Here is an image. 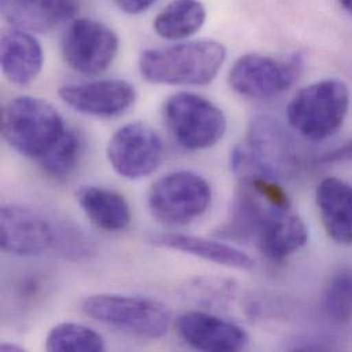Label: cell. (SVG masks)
Listing matches in <instances>:
<instances>
[{"instance_id":"6da1fadb","label":"cell","mask_w":352,"mask_h":352,"mask_svg":"<svg viewBox=\"0 0 352 352\" xmlns=\"http://www.w3.org/2000/svg\"><path fill=\"white\" fill-rule=\"evenodd\" d=\"M221 233L252 240L261 254L272 262L288 259L309 240V229L299 215L291 208L273 206L245 185H241L230 219Z\"/></svg>"},{"instance_id":"7a4b0ae2","label":"cell","mask_w":352,"mask_h":352,"mask_svg":"<svg viewBox=\"0 0 352 352\" xmlns=\"http://www.w3.org/2000/svg\"><path fill=\"white\" fill-rule=\"evenodd\" d=\"M226 59L225 47L214 40H196L142 54L139 69L151 84L207 85Z\"/></svg>"},{"instance_id":"3957f363","label":"cell","mask_w":352,"mask_h":352,"mask_svg":"<svg viewBox=\"0 0 352 352\" xmlns=\"http://www.w3.org/2000/svg\"><path fill=\"white\" fill-rule=\"evenodd\" d=\"M66 126L48 102L19 96L10 100L1 113L4 140L21 155L41 160L62 138Z\"/></svg>"},{"instance_id":"277c9868","label":"cell","mask_w":352,"mask_h":352,"mask_svg":"<svg viewBox=\"0 0 352 352\" xmlns=\"http://www.w3.org/2000/svg\"><path fill=\"white\" fill-rule=\"evenodd\" d=\"M349 106V87L339 80H324L299 91L288 104L287 117L303 138L321 142L340 129Z\"/></svg>"},{"instance_id":"5b68a950","label":"cell","mask_w":352,"mask_h":352,"mask_svg":"<svg viewBox=\"0 0 352 352\" xmlns=\"http://www.w3.org/2000/svg\"><path fill=\"white\" fill-rule=\"evenodd\" d=\"M82 311L89 318L143 339H161L170 327V310L161 302L128 295L99 294L87 298Z\"/></svg>"},{"instance_id":"8992f818","label":"cell","mask_w":352,"mask_h":352,"mask_svg":"<svg viewBox=\"0 0 352 352\" xmlns=\"http://www.w3.org/2000/svg\"><path fill=\"white\" fill-rule=\"evenodd\" d=\"M164 121L179 147L200 151L215 146L226 132L223 111L210 100L189 92L170 96L162 109Z\"/></svg>"},{"instance_id":"52a82bcc","label":"cell","mask_w":352,"mask_h":352,"mask_svg":"<svg viewBox=\"0 0 352 352\" xmlns=\"http://www.w3.org/2000/svg\"><path fill=\"white\" fill-rule=\"evenodd\" d=\"M211 203V186L192 172H175L157 179L148 193L153 215L166 225H185L201 217Z\"/></svg>"},{"instance_id":"ba28073f","label":"cell","mask_w":352,"mask_h":352,"mask_svg":"<svg viewBox=\"0 0 352 352\" xmlns=\"http://www.w3.org/2000/svg\"><path fill=\"white\" fill-rule=\"evenodd\" d=\"M120 40L107 25L88 19H76L62 40V55L66 65L84 76H98L114 62Z\"/></svg>"},{"instance_id":"9c48e42d","label":"cell","mask_w":352,"mask_h":352,"mask_svg":"<svg viewBox=\"0 0 352 352\" xmlns=\"http://www.w3.org/2000/svg\"><path fill=\"white\" fill-rule=\"evenodd\" d=\"M299 59H276L248 54L236 60L229 72L230 87L241 96L269 99L287 91L300 74Z\"/></svg>"},{"instance_id":"30bf717a","label":"cell","mask_w":352,"mask_h":352,"mask_svg":"<svg viewBox=\"0 0 352 352\" xmlns=\"http://www.w3.org/2000/svg\"><path fill=\"white\" fill-rule=\"evenodd\" d=\"M107 158L120 176L140 179L160 168L164 158V143L147 124L132 122L114 133L107 146Z\"/></svg>"},{"instance_id":"8fae6325","label":"cell","mask_w":352,"mask_h":352,"mask_svg":"<svg viewBox=\"0 0 352 352\" xmlns=\"http://www.w3.org/2000/svg\"><path fill=\"white\" fill-rule=\"evenodd\" d=\"M244 146L258 165L277 179L294 175L299 165L292 138L274 118L266 116L254 118Z\"/></svg>"},{"instance_id":"7c38bea8","label":"cell","mask_w":352,"mask_h":352,"mask_svg":"<svg viewBox=\"0 0 352 352\" xmlns=\"http://www.w3.org/2000/svg\"><path fill=\"white\" fill-rule=\"evenodd\" d=\"M60 99L81 114L111 118L126 113L136 102V89L124 80L70 84L59 89Z\"/></svg>"},{"instance_id":"4fadbf2b","label":"cell","mask_w":352,"mask_h":352,"mask_svg":"<svg viewBox=\"0 0 352 352\" xmlns=\"http://www.w3.org/2000/svg\"><path fill=\"white\" fill-rule=\"evenodd\" d=\"M54 243L48 221L22 206H3L0 212V245L16 256H33L47 251Z\"/></svg>"},{"instance_id":"5bb4252c","label":"cell","mask_w":352,"mask_h":352,"mask_svg":"<svg viewBox=\"0 0 352 352\" xmlns=\"http://www.w3.org/2000/svg\"><path fill=\"white\" fill-rule=\"evenodd\" d=\"M177 333L199 351L234 352L248 344L247 332L239 325L203 311H186L177 318Z\"/></svg>"},{"instance_id":"9a60e30c","label":"cell","mask_w":352,"mask_h":352,"mask_svg":"<svg viewBox=\"0 0 352 352\" xmlns=\"http://www.w3.org/2000/svg\"><path fill=\"white\" fill-rule=\"evenodd\" d=\"M1 70L15 85H29L43 67V50L37 38L23 29H12L1 38Z\"/></svg>"},{"instance_id":"2e32d148","label":"cell","mask_w":352,"mask_h":352,"mask_svg":"<svg viewBox=\"0 0 352 352\" xmlns=\"http://www.w3.org/2000/svg\"><path fill=\"white\" fill-rule=\"evenodd\" d=\"M76 10L74 0H1L3 15L10 23L40 33L70 19Z\"/></svg>"},{"instance_id":"e0dca14e","label":"cell","mask_w":352,"mask_h":352,"mask_svg":"<svg viewBox=\"0 0 352 352\" xmlns=\"http://www.w3.org/2000/svg\"><path fill=\"white\" fill-rule=\"evenodd\" d=\"M148 241L154 245L181 251L226 267L239 270H250L254 267V261L245 252L217 240L182 233H157L151 234Z\"/></svg>"},{"instance_id":"ac0fdd59","label":"cell","mask_w":352,"mask_h":352,"mask_svg":"<svg viewBox=\"0 0 352 352\" xmlns=\"http://www.w3.org/2000/svg\"><path fill=\"white\" fill-rule=\"evenodd\" d=\"M316 196L329 237L343 245L352 244V185L339 178H325Z\"/></svg>"},{"instance_id":"d6986e66","label":"cell","mask_w":352,"mask_h":352,"mask_svg":"<svg viewBox=\"0 0 352 352\" xmlns=\"http://www.w3.org/2000/svg\"><path fill=\"white\" fill-rule=\"evenodd\" d=\"M77 201L89 221L104 232H120L131 222V208L125 197L111 189L87 185L76 192Z\"/></svg>"},{"instance_id":"ffe728a7","label":"cell","mask_w":352,"mask_h":352,"mask_svg":"<svg viewBox=\"0 0 352 352\" xmlns=\"http://www.w3.org/2000/svg\"><path fill=\"white\" fill-rule=\"evenodd\" d=\"M206 21V8L200 0H173L154 19L158 36L182 40L195 34Z\"/></svg>"},{"instance_id":"44dd1931","label":"cell","mask_w":352,"mask_h":352,"mask_svg":"<svg viewBox=\"0 0 352 352\" xmlns=\"http://www.w3.org/2000/svg\"><path fill=\"white\" fill-rule=\"evenodd\" d=\"M45 349L51 352H100L106 344L94 329L73 322L56 325L47 336Z\"/></svg>"},{"instance_id":"7402d4cb","label":"cell","mask_w":352,"mask_h":352,"mask_svg":"<svg viewBox=\"0 0 352 352\" xmlns=\"http://www.w3.org/2000/svg\"><path fill=\"white\" fill-rule=\"evenodd\" d=\"M84 143L77 131L66 128L58 143L40 160L43 170L55 178L69 176L78 165Z\"/></svg>"},{"instance_id":"603a6c76","label":"cell","mask_w":352,"mask_h":352,"mask_svg":"<svg viewBox=\"0 0 352 352\" xmlns=\"http://www.w3.org/2000/svg\"><path fill=\"white\" fill-rule=\"evenodd\" d=\"M324 306L333 321L352 320V270L344 269L332 277L325 291Z\"/></svg>"},{"instance_id":"cb8c5ba5","label":"cell","mask_w":352,"mask_h":352,"mask_svg":"<svg viewBox=\"0 0 352 352\" xmlns=\"http://www.w3.org/2000/svg\"><path fill=\"white\" fill-rule=\"evenodd\" d=\"M325 164H335V162H352V139L349 140L342 147L328 153L322 160Z\"/></svg>"},{"instance_id":"d4e9b609","label":"cell","mask_w":352,"mask_h":352,"mask_svg":"<svg viewBox=\"0 0 352 352\" xmlns=\"http://www.w3.org/2000/svg\"><path fill=\"white\" fill-rule=\"evenodd\" d=\"M157 0H116L117 6L128 14H142L147 11Z\"/></svg>"},{"instance_id":"484cf974","label":"cell","mask_w":352,"mask_h":352,"mask_svg":"<svg viewBox=\"0 0 352 352\" xmlns=\"http://www.w3.org/2000/svg\"><path fill=\"white\" fill-rule=\"evenodd\" d=\"M0 350L3 352L25 351L22 347H19V346H16V344H10V343H4V344H1Z\"/></svg>"},{"instance_id":"4316f807","label":"cell","mask_w":352,"mask_h":352,"mask_svg":"<svg viewBox=\"0 0 352 352\" xmlns=\"http://www.w3.org/2000/svg\"><path fill=\"white\" fill-rule=\"evenodd\" d=\"M340 4L349 11V14L352 16V0H340Z\"/></svg>"}]
</instances>
